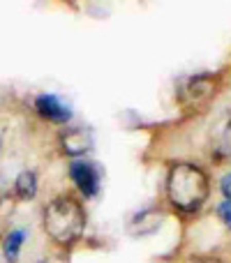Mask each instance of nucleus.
<instances>
[{
    "label": "nucleus",
    "mask_w": 231,
    "mask_h": 263,
    "mask_svg": "<svg viewBox=\"0 0 231 263\" xmlns=\"http://www.w3.org/2000/svg\"><path fill=\"white\" fill-rule=\"evenodd\" d=\"M44 229L56 242L69 245L79 240L86 229V213L72 196H58L44 210Z\"/></svg>",
    "instance_id": "f03ea898"
},
{
    "label": "nucleus",
    "mask_w": 231,
    "mask_h": 263,
    "mask_svg": "<svg viewBox=\"0 0 231 263\" xmlns=\"http://www.w3.org/2000/svg\"><path fill=\"white\" fill-rule=\"evenodd\" d=\"M218 213H220V219H222V222L231 229V201H224V203L220 205Z\"/></svg>",
    "instance_id": "1a4fd4ad"
},
{
    "label": "nucleus",
    "mask_w": 231,
    "mask_h": 263,
    "mask_svg": "<svg viewBox=\"0 0 231 263\" xmlns=\"http://www.w3.org/2000/svg\"><path fill=\"white\" fill-rule=\"evenodd\" d=\"M213 81L210 77H194L181 88V100L185 104H199V102L208 100L213 95Z\"/></svg>",
    "instance_id": "39448f33"
},
{
    "label": "nucleus",
    "mask_w": 231,
    "mask_h": 263,
    "mask_svg": "<svg viewBox=\"0 0 231 263\" xmlns=\"http://www.w3.org/2000/svg\"><path fill=\"white\" fill-rule=\"evenodd\" d=\"M220 187H222V194L227 196V201H231V173L222 178V185H220Z\"/></svg>",
    "instance_id": "9d476101"
},
{
    "label": "nucleus",
    "mask_w": 231,
    "mask_h": 263,
    "mask_svg": "<svg viewBox=\"0 0 231 263\" xmlns=\"http://www.w3.org/2000/svg\"><path fill=\"white\" fill-rule=\"evenodd\" d=\"M190 263H222L220 259H213V256H194Z\"/></svg>",
    "instance_id": "9b49d317"
},
{
    "label": "nucleus",
    "mask_w": 231,
    "mask_h": 263,
    "mask_svg": "<svg viewBox=\"0 0 231 263\" xmlns=\"http://www.w3.org/2000/svg\"><path fill=\"white\" fill-rule=\"evenodd\" d=\"M23 240H26V231H23V229H14V231L7 233L5 245H3V252H5V259H7L9 263H14L19 259V252H21Z\"/></svg>",
    "instance_id": "6e6552de"
},
{
    "label": "nucleus",
    "mask_w": 231,
    "mask_h": 263,
    "mask_svg": "<svg viewBox=\"0 0 231 263\" xmlns=\"http://www.w3.org/2000/svg\"><path fill=\"white\" fill-rule=\"evenodd\" d=\"M93 148V134L86 127H74L63 134V150L67 155H83Z\"/></svg>",
    "instance_id": "423d86ee"
},
{
    "label": "nucleus",
    "mask_w": 231,
    "mask_h": 263,
    "mask_svg": "<svg viewBox=\"0 0 231 263\" xmlns=\"http://www.w3.org/2000/svg\"><path fill=\"white\" fill-rule=\"evenodd\" d=\"M35 106L46 120H54V123H69L72 120V109L63 104L56 95H40Z\"/></svg>",
    "instance_id": "20e7f679"
},
{
    "label": "nucleus",
    "mask_w": 231,
    "mask_h": 263,
    "mask_svg": "<svg viewBox=\"0 0 231 263\" xmlns=\"http://www.w3.org/2000/svg\"><path fill=\"white\" fill-rule=\"evenodd\" d=\"M69 173H72V180L77 182V187L83 192V196L93 199L100 192V168L95 166L88 159H79V162H72L69 166Z\"/></svg>",
    "instance_id": "7ed1b4c3"
},
{
    "label": "nucleus",
    "mask_w": 231,
    "mask_h": 263,
    "mask_svg": "<svg viewBox=\"0 0 231 263\" xmlns=\"http://www.w3.org/2000/svg\"><path fill=\"white\" fill-rule=\"evenodd\" d=\"M169 201L183 213H194L208 199V178L194 164H176L169 171Z\"/></svg>",
    "instance_id": "f257e3e1"
},
{
    "label": "nucleus",
    "mask_w": 231,
    "mask_h": 263,
    "mask_svg": "<svg viewBox=\"0 0 231 263\" xmlns=\"http://www.w3.org/2000/svg\"><path fill=\"white\" fill-rule=\"evenodd\" d=\"M14 192H16V196H19V199H23V201L32 199V196L37 194V178H35V173H32V171L19 173V178L14 180Z\"/></svg>",
    "instance_id": "0eeeda50"
}]
</instances>
